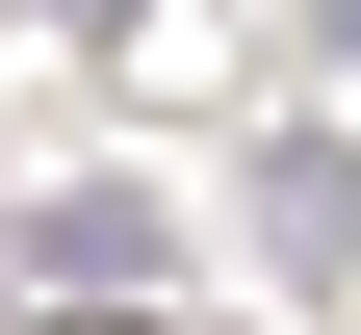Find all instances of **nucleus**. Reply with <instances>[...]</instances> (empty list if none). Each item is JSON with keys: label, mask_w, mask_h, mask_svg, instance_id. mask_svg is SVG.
<instances>
[{"label": "nucleus", "mask_w": 361, "mask_h": 335, "mask_svg": "<svg viewBox=\"0 0 361 335\" xmlns=\"http://www.w3.org/2000/svg\"><path fill=\"white\" fill-rule=\"evenodd\" d=\"M258 232L336 284V258H361V129H258Z\"/></svg>", "instance_id": "f257e3e1"}, {"label": "nucleus", "mask_w": 361, "mask_h": 335, "mask_svg": "<svg viewBox=\"0 0 361 335\" xmlns=\"http://www.w3.org/2000/svg\"><path fill=\"white\" fill-rule=\"evenodd\" d=\"M52 26H129V0H52Z\"/></svg>", "instance_id": "7ed1b4c3"}, {"label": "nucleus", "mask_w": 361, "mask_h": 335, "mask_svg": "<svg viewBox=\"0 0 361 335\" xmlns=\"http://www.w3.org/2000/svg\"><path fill=\"white\" fill-rule=\"evenodd\" d=\"M26 258H52V284H78V310H129V284H180V258H155V207H129V181H78V207H52V232H26Z\"/></svg>", "instance_id": "f03ea898"}]
</instances>
